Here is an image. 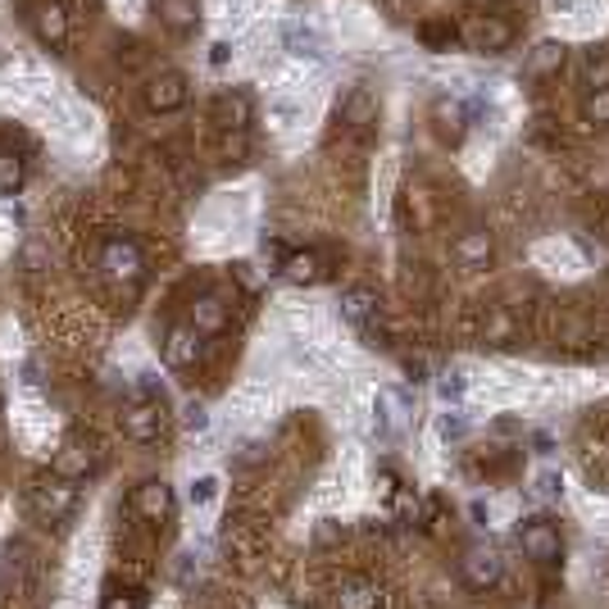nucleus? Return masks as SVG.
<instances>
[{
	"label": "nucleus",
	"mask_w": 609,
	"mask_h": 609,
	"mask_svg": "<svg viewBox=\"0 0 609 609\" xmlns=\"http://www.w3.org/2000/svg\"><path fill=\"white\" fill-rule=\"evenodd\" d=\"M23 133L0 123V196H18L33 173V146H18Z\"/></svg>",
	"instance_id": "6e6552de"
},
{
	"label": "nucleus",
	"mask_w": 609,
	"mask_h": 609,
	"mask_svg": "<svg viewBox=\"0 0 609 609\" xmlns=\"http://www.w3.org/2000/svg\"><path fill=\"white\" fill-rule=\"evenodd\" d=\"M214 487H219L214 477H200V482H191V500H196V505H206V500L214 496Z\"/></svg>",
	"instance_id": "c85d7f7f"
},
{
	"label": "nucleus",
	"mask_w": 609,
	"mask_h": 609,
	"mask_svg": "<svg viewBox=\"0 0 609 609\" xmlns=\"http://www.w3.org/2000/svg\"><path fill=\"white\" fill-rule=\"evenodd\" d=\"M28 505L41 523H64L78 510V482H69L60 473H41L28 487Z\"/></svg>",
	"instance_id": "20e7f679"
},
{
	"label": "nucleus",
	"mask_w": 609,
	"mask_h": 609,
	"mask_svg": "<svg viewBox=\"0 0 609 609\" xmlns=\"http://www.w3.org/2000/svg\"><path fill=\"white\" fill-rule=\"evenodd\" d=\"M227 319H233V304H227V296L223 291H200L196 300H191V327L200 337H219L223 327H227Z\"/></svg>",
	"instance_id": "f3484780"
},
{
	"label": "nucleus",
	"mask_w": 609,
	"mask_h": 609,
	"mask_svg": "<svg viewBox=\"0 0 609 609\" xmlns=\"http://www.w3.org/2000/svg\"><path fill=\"white\" fill-rule=\"evenodd\" d=\"M100 273H105L114 287L137 291L146 283V256H141V246L133 237H110L105 246H100Z\"/></svg>",
	"instance_id": "39448f33"
},
{
	"label": "nucleus",
	"mask_w": 609,
	"mask_h": 609,
	"mask_svg": "<svg viewBox=\"0 0 609 609\" xmlns=\"http://www.w3.org/2000/svg\"><path fill=\"white\" fill-rule=\"evenodd\" d=\"M277 277L291 287H319L323 277H327V256L314 246H304V250H283L277 256Z\"/></svg>",
	"instance_id": "9d476101"
},
{
	"label": "nucleus",
	"mask_w": 609,
	"mask_h": 609,
	"mask_svg": "<svg viewBox=\"0 0 609 609\" xmlns=\"http://www.w3.org/2000/svg\"><path fill=\"white\" fill-rule=\"evenodd\" d=\"M337 119L346 123L350 133H360V128H369V123L377 119V100L364 91V87H355L346 100H341V110H337Z\"/></svg>",
	"instance_id": "aec40b11"
},
{
	"label": "nucleus",
	"mask_w": 609,
	"mask_h": 609,
	"mask_svg": "<svg viewBox=\"0 0 609 609\" xmlns=\"http://www.w3.org/2000/svg\"><path fill=\"white\" fill-rule=\"evenodd\" d=\"M337 609H383V592L369 577H346L337 587Z\"/></svg>",
	"instance_id": "6ab92c4d"
},
{
	"label": "nucleus",
	"mask_w": 609,
	"mask_h": 609,
	"mask_svg": "<svg viewBox=\"0 0 609 609\" xmlns=\"http://www.w3.org/2000/svg\"><path fill=\"white\" fill-rule=\"evenodd\" d=\"M169 427V400L164 391H137L128 405H123V437L137 446H156Z\"/></svg>",
	"instance_id": "f257e3e1"
},
{
	"label": "nucleus",
	"mask_w": 609,
	"mask_h": 609,
	"mask_svg": "<svg viewBox=\"0 0 609 609\" xmlns=\"http://www.w3.org/2000/svg\"><path fill=\"white\" fill-rule=\"evenodd\" d=\"M564 55H569L564 41H542L527 55V78H550V73H560L564 69Z\"/></svg>",
	"instance_id": "412c9836"
},
{
	"label": "nucleus",
	"mask_w": 609,
	"mask_h": 609,
	"mask_svg": "<svg viewBox=\"0 0 609 609\" xmlns=\"http://www.w3.org/2000/svg\"><path fill=\"white\" fill-rule=\"evenodd\" d=\"M587 87H609V50H592L587 55Z\"/></svg>",
	"instance_id": "393cba45"
},
{
	"label": "nucleus",
	"mask_w": 609,
	"mask_h": 609,
	"mask_svg": "<svg viewBox=\"0 0 609 609\" xmlns=\"http://www.w3.org/2000/svg\"><path fill=\"white\" fill-rule=\"evenodd\" d=\"M460 41L473 55H505V50L514 46V23L500 14H469L460 23Z\"/></svg>",
	"instance_id": "0eeeda50"
},
{
	"label": "nucleus",
	"mask_w": 609,
	"mask_h": 609,
	"mask_svg": "<svg viewBox=\"0 0 609 609\" xmlns=\"http://www.w3.org/2000/svg\"><path fill=\"white\" fill-rule=\"evenodd\" d=\"M60 5H64V14L73 18V28H78V23H91L96 0H60Z\"/></svg>",
	"instance_id": "cd10ccee"
},
{
	"label": "nucleus",
	"mask_w": 609,
	"mask_h": 609,
	"mask_svg": "<svg viewBox=\"0 0 609 609\" xmlns=\"http://www.w3.org/2000/svg\"><path fill=\"white\" fill-rule=\"evenodd\" d=\"M250 119H256V100H250V91L241 87H223L214 96V105H210V123H219V128L233 137V133H246L250 128Z\"/></svg>",
	"instance_id": "9b49d317"
},
{
	"label": "nucleus",
	"mask_w": 609,
	"mask_h": 609,
	"mask_svg": "<svg viewBox=\"0 0 609 609\" xmlns=\"http://www.w3.org/2000/svg\"><path fill=\"white\" fill-rule=\"evenodd\" d=\"M577 114H582L587 128H609V87H592L587 96H582Z\"/></svg>",
	"instance_id": "5701e85b"
},
{
	"label": "nucleus",
	"mask_w": 609,
	"mask_h": 609,
	"mask_svg": "<svg viewBox=\"0 0 609 609\" xmlns=\"http://www.w3.org/2000/svg\"><path fill=\"white\" fill-rule=\"evenodd\" d=\"M341 319L364 337V346H387V327H383V300L373 287H350L341 296Z\"/></svg>",
	"instance_id": "423d86ee"
},
{
	"label": "nucleus",
	"mask_w": 609,
	"mask_h": 609,
	"mask_svg": "<svg viewBox=\"0 0 609 609\" xmlns=\"http://www.w3.org/2000/svg\"><path fill=\"white\" fill-rule=\"evenodd\" d=\"M442 396H446V400H455V396H460V377H455V373H450L446 383H442Z\"/></svg>",
	"instance_id": "c756f323"
},
{
	"label": "nucleus",
	"mask_w": 609,
	"mask_h": 609,
	"mask_svg": "<svg viewBox=\"0 0 609 609\" xmlns=\"http://www.w3.org/2000/svg\"><path fill=\"white\" fill-rule=\"evenodd\" d=\"M460 577H464V587H469V592H492L496 582L505 577L500 550H492V546H469V550H464V560H460Z\"/></svg>",
	"instance_id": "f8f14e48"
},
{
	"label": "nucleus",
	"mask_w": 609,
	"mask_h": 609,
	"mask_svg": "<svg viewBox=\"0 0 609 609\" xmlns=\"http://www.w3.org/2000/svg\"><path fill=\"white\" fill-rule=\"evenodd\" d=\"M532 496H537V500H546V505H555V500L564 496V482L555 477V473H542V477H537V492H532Z\"/></svg>",
	"instance_id": "a878e982"
},
{
	"label": "nucleus",
	"mask_w": 609,
	"mask_h": 609,
	"mask_svg": "<svg viewBox=\"0 0 609 609\" xmlns=\"http://www.w3.org/2000/svg\"><path fill=\"white\" fill-rule=\"evenodd\" d=\"M28 33L37 37V46L46 50V55H69V46H73V18L64 14L60 0H28Z\"/></svg>",
	"instance_id": "f03ea898"
},
{
	"label": "nucleus",
	"mask_w": 609,
	"mask_h": 609,
	"mask_svg": "<svg viewBox=\"0 0 609 609\" xmlns=\"http://www.w3.org/2000/svg\"><path fill=\"white\" fill-rule=\"evenodd\" d=\"M133 510H137L146 523H164V519L173 514V487H169V482H160V477L141 482V487L133 492Z\"/></svg>",
	"instance_id": "a211bd4d"
},
{
	"label": "nucleus",
	"mask_w": 609,
	"mask_h": 609,
	"mask_svg": "<svg viewBox=\"0 0 609 609\" xmlns=\"http://www.w3.org/2000/svg\"><path fill=\"white\" fill-rule=\"evenodd\" d=\"M150 10H156L160 18V28L177 41H187L200 33V5L196 0H150Z\"/></svg>",
	"instance_id": "dca6fc26"
},
{
	"label": "nucleus",
	"mask_w": 609,
	"mask_h": 609,
	"mask_svg": "<svg viewBox=\"0 0 609 609\" xmlns=\"http://www.w3.org/2000/svg\"><path fill=\"white\" fill-rule=\"evenodd\" d=\"M419 37L433 46V50H442V46H450V37H455V28H442V23H423L419 28Z\"/></svg>",
	"instance_id": "bb28decb"
},
{
	"label": "nucleus",
	"mask_w": 609,
	"mask_h": 609,
	"mask_svg": "<svg viewBox=\"0 0 609 609\" xmlns=\"http://www.w3.org/2000/svg\"><path fill=\"white\" fill-rule=\"evenodd\" d=\"M433 119H437V133L446 137V141H460V133H464V105L455 96H442L437 105H433Z\"/></svg>",
	"instance_id": "4be33fe9"
},
{
	"label": "nucleus",
	"mask_w": 609,
	"mask_h": 609,
	"mask_svg": "<svg viewBox=\"0 0 609 609\" xmlns=\"http://www.w3.org/2000/svg\"><path fill=\"white\" fill-rule=\"evenodd\" d=\"M100 609H146V592H137V587L110 592L105 600H100Z\"/></svg>",
	"instance_id": "b1692460"
},
{
	"label": "nucleus",
	"mask_w": 609,
	"mask_h": 609,
	"mask_svg": "<svg viewBox=\"0 0 609 609\" xmlns=\"http://www.w3.org/2000/svg\"><path fill=\"white\" fill-rule=\"evenodd\" d=\"M450 256H455V264H460V269H469V273H477V269H492V260H496V241H492V233H487V227H464V233L455 237Z\"/></svg>",
	"instance_id": "2eb2a0df"
},
{
	"label": "nucleus",
	"mask_w": 609,
	"mask_h": 609,
	"mask_svg": "<svg viewBox=\"0 0 609 609\" xmlns=\"http://www.w3.org/2000/svg\"><path fill=\"white\" fill-rule=\"evenodd\" d=\"M519 546L527 560H537V564H560V555H564V537H560V527H555L546 514H532L519 523Z\"/></svg>",
	"instance_id": "1a4fd4ad"
},
{
	"label": "nucleus",
	"mask_w": 609,
	"mask_h": 609,
	"mask_svg": "<svg viewBox=\"0 0 609 609\" xmlns=\"http://www.w3.org/2000/svg\"><path fill=\"white\" fill-rule=\"evenodd\" d=\"M100 469V450L91 437H69L60 450H55V464H50V473H60L69 482H83Z\"/></svg>",
	"instance_id": "ddd939ff"
},
{
	"label": "nucleus",
	"mask_w": 609,
	"mask_h": 609,
	"mask_svg": "<svg viewBox=\"0 0 609 609\" xmlns=\"http://www.w3.org/2000/svg\"><path fill=\"white\" fill-rule=\"evenodd\" d=\"M160 346H164V364H169V369H177V373H187V369H196L206 337H200L191 323H173L169 333H164V341H160Z\"/></svg>",
	"instance_id": "4468645a"
},
{
	"label": "nucleus",
	"mask_w": 609,
	"mask_h": 609,
	"mask_svg": "<svg viewBox=\"0 0 609 609\" xmlns=\"http://www.w3.org/2000/svg\"><path fill=\"white\" fill-rule=\"evenodd\" d=\"M187 100H191V78L183 69H150L141 78V105L156 119L187 110Z\"/></svg>",
	"instance_id": "7ed1b4c3"
}]
</instances>
